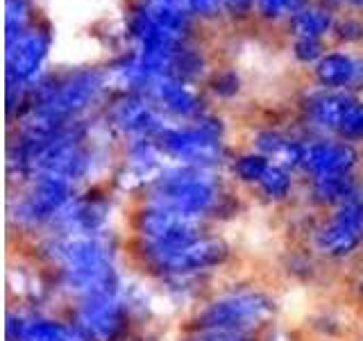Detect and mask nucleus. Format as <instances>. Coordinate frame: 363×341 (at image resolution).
<instances>
[{"label":"nucleus","mask_w":363,"mask_h":341,"mask_svg":"<svg viewBox=\"0 0 363 341\" xmlns=\"http://www.w3.org/2000/svg\"><path fill=\"white\" fill-rule=\"evenodd\" d=\"M236 77L234 75H225V77H220V80H216V91H218V94H234L236 91Z\"/></svg>","instance_id":"28"},{"label":"nucleus","mask_w":363,"mask_h":341,"mask_svg":"<svg viewBox=\"0 0 363 341\" xmlns=\"http://www.w3.org/2000/svg\"><path fill=\"white\" fill-rule=\"evenodd\" d=\"M75 198V187L57 180H30V189L11 205L9 219L21 227H41L55 221L68 200Z\"/></svg>","instance_id":"9"},{"label":"nucleus","mask_w":363,"mask_h":341,"mask_svg":"<svg viewBox=\"0 0 363 341\" xmlns=\"http://www.w3.org/2000/svg\"><path fill=\"white\" fill-rule=\"evenodd\" d=\"M143 264L150 269L155 276L168 282H186L196 280L202 273L220 266L227 259L230 248L220 237L200 234L189 242H179L173 246L159 248H136Z\"/></svg>","instance_id":"3"},{"label":"nucleus","mask_w":363,"mask_h":341,"mask_svg":"<svg viewBox=\"0 0 363 341\" xmlns=\"http://www.w3.org/2000/svg\"><path fill=\"white\" fill-rule=\"evenodd\" d=\"M111 121L125 134H132L136 139H147L150 134H159L164 128L159 123L152 107L141 98H123L111 109Z\"/></svg>","instance_id":"14"},{"label":"nucleus","mask_w":363,"mask_h":341,"mask_svg":"<svg viewBox=\"0 0 363 341\" xmlns=\"http://www.w3.org/2000/svg\"><path fill=\"white\" fill-rule=\"evenodd\" d=\"M109 219V202L102 198H73L55 216V234H100Z\"/></svg>","instance_id":"11"},{"label":"nucleus","mask_w":363,"mask_h":341,"mask_svg":"<svg viewBox=\"0 0 363 341\" xmlns=\"http://www.w3.org/2000/svg\"><path fill=\"white\" fill-rule=\"evenodd\" d=\"M354 164H357V153L347 144L315 141L304 146L302 168L309 170L313 180L327 175H347L352 173V166Z\"/></svg>","instance_id":"12"},{"label":"nucleus","mask_w":363,"mask_h":341,"mask_svg":"<svg viewBox=\"0 0 363 341\" xmlns=\"http://www.w3.org/2000/svg\"><path fill=\"white\" fill-rule=\"evenodd\" d=\"M60 284L75 298L121 291L111 246L100 234H55L43 246Z\"/></svg>","instance_id":"1"},{"label":"nucleus","mask_w":363,"mask_h":341,"mask_svg":"<svg viewBox=\"0 0 363 341\" xmlns=\"http://www.w3.org/2000/svg\"><path fill=\"white\" fill-rule=\"evenodd\" d=\"M257 187L268 200H284L291 193L293 182H291V175L286 173V168L279 164H270V168L266 170V175L261 178Z\"/></svg>","instance_id":"21"},{"label":"nucleus","mask_w":363,"mask_h":341,"mask_svg":"<svg viewBox=\"0 0 363 341\" xmlns=\"http://www.w3.org/2000/svg\"><path fill=\"white\" fill-rule=\"evenodd\" d=\"M184 341H252L250 335L238 332H213V330H193V335Z\"/></svg>","instance_id":"26"},{"label":"nucleus","mask_w":363,"mask_h":341,"mask_svg":"<svg viewBox=\"0 0 363 341\" xmlns=\"http://www.w3.org/2000/svg\"><path fill=\"white\" fill-rule=\"evenodd\" d=\"M202 221L193 216L179 214L175 210L159 207V205L145 202L134 216V234L136 248H159L173 246L179 242H189L193 237H200Z\"/></svg>","instance_id":"6"},{"label":"nucleus","mask_w":363,"mask_h":341,"mask_svg":"<svg viewBox=\"0 0 363 341\" xmlns=\"http://www.w3.org/2000/svg\"><path fill=\"white\" fill-rule=\"evenodd\" d=\"M295 5V0H261V7H264L266 14H279V11L289 9Z\"/></svg>","instance_id":"27"},{"label":"nucleus","mask_w":363,"mask_h":341,"mask_svg":"<svg viewBox=\"0 0 363 341\" xmlns=\"http://www.w3.org/2000/svg\"><path fill=\"white\" fill-rule=\"evenodd\" d=\"M7 341H89L73 321L41 314H9L7 316Z\"/></svg>","instance_id":"10"},{"label":"nucleus","mask_w":363,"mask_h":341,"mask_svg":"<svg viewBox=\"0 0 363 341\" xmlns=\"http://www.w3.org/2000/svg\"><path fill=\"white\" fill-rule=\"evenodd\" d=\"M293 28L300 39L315 41V37H320L329 28V14L323 9H304L293 18Z\"/></svg>","instance_id":"22"},{"label":"nucleus","mask_w":363,"mask_h":341,"mask_svg":"<svg viewBox=\"0 0 363 341\" xmlns=\"http://www.w3.org/2000/svg\"><path fill=\"white\" fill-rule=\"evenodd\" d=\"M268 168H270V159L261 153L243 155L234 162V173L238 175V180L247 182V185H259Z\"/></svg>","instance_id":"23"},{"label":"nucleus","mask_w":363,"mask_h":341,"mask_svg":"<svg viewBox=\"0 0 363 341\" xmlns=\"http://www.w3.org/2000/svg\"><path fill=\"white\" fill-rule=\"evenodd\" d=\"M48 50V37L43 32H23L9 41L7 50V77L9 85H23L39 71Z\"/></svg>","instance_id":"13"},{"label":"nucleus","mask_w":363,"mask_h":341,"mask_svg":"<svg viewBox=\"0 0 363 341\" xmlns=\"http://www.w3.org/2000/svg\"><path fill=\"white\" fill-rule=\"evenodd\" d=\"M361 75V66L345 55H327L318 64V77L325 87H347Z\"/></svg>","instance_id":"19"},{"label":"nucleus","mask_w":363,"mask_h":341,"mask_svg":"<svg viewBox=\"0 0 363 341\" xmlns=\"http://www.w3.org/2000/svg\"><path fill=\"white\" fill-rule=\"evenodd\" d=\"M359 196L357 185L352 175H327V178H315L313 180V198L325 205H340L350 198Z\"/></svg>","instance_id":"20"},{"label":"nucleus","mask_w":363,"mask_h":341,"mask_svg":"<svg viewBox=\"0 0 363 341\" xmlns=\"http://www.w3.org/2000/svg\"><path fill=\"white\" fill-rule=\"evenodd\" d=\"M28 16L26 0H7V41H14L23 34V23Z\"/></svg>","instance_id":"25"},{"label":"nucleus","mask_w":363,"mask_h":341,"mask_svg":"<svg viewBox=\"0 0 363 341\" xmlns=\"http://www.w3.org/2000/svg\"><path fill=\"white\" fill-rule=\"evenodd\" d=\"M223 198L220 185L207 168L202 166H179L162 170L157 180L147 187V200L159 207L175 210L179 214L204 219L218 210Z\"/></svg>","instance_id":"2"},{"label":"nucleus","mask_w":363,"mask_h":341,"mask_svg":"<svg viewBox=\"0 0 363 341\" xmlns=\"http://www.w3.org/2000/svg\"><path fill=\"white\" fill-rule=\"evenodd\" d=\"M336 132L343 139H363V102L352 98L347 109L343 112V117H340Z\"/></svg>","instance_id":"24"},{"label":"nucleus","mask_w":363,"mask_h":341,"mask_svg":"<svg viewBox=\"0 0 363 341\" xmlns=\"http://www.w3.org/2000/svg\"><path fill=\"white\" fill-rule=\"evenodd\" d=\"M298 55L302 57V60H313V57L318 55V50H315V41L300 39V43H298Z\"/></svg>","instance_id":"29"},{"label":"nucleus","mask_w":363,"mask_h":341,"mask_svg":"<svg viewBox=\"0 0 363 341\" xmlns=\"http://www.w3.org/2000/svg\"><path fill=\"white\" fill-rule=\"evenodd\" d=\"M257 146H259L261 155L272 159V164H279L284 168L302 166L304 146L289 139V136H281L275 132H264V134L257 136Z\"/></svg>","instance_id":"16"},{"label":"nucleus","mask_w":363,"mask_h":341,"mask_svg":"<svg viewBox=\"0 0 363 341\" xmlns=\"http://www.w3.org/2000/svg\"><path fill=\"white\" fill-rule=\"evenodd\" d=\"M218 3H220V0H189V5L193 9L202 11V14H211V11L218 7Z\"/></svg>","instance_id":"30"},{"label":"nucleus","mask_w":363,"mask_h":341,"mask_svg":"<svg viewBox=\"0 0 363 341\" xmlns=\"http://www.w3.org/2000/svg\"><path fill=\"white\" fill-rule=\"evenodd\" d=\"M352 3H357V5H361V3H363V0H352Z\"/></svg>","instance_id":"32"},{"label":"nucleus","mask_w":363,"mask_h":341,"mask_svg":"<svg viewBox=\"0 0 363 341\" xmlns=\"http://www.w3.org/2000/svg\"><path fill=\"white\" fill-rule=\"evenodd\" d=\"M352 102L350 96H343V94H315L313 98H309L306 102V112H309V119L320 125V128H327V130H336L338 123H340V117H343V112L347 109V105Z\"/></svg>","instance_id":"17"},{"label":"nucleus","mask_w":363,"mask_h":341,"mask_svg":"<svg viewBox=\"0 0 363 341\" xmlns=\"http://www.w3.org/2000/svg\"><path fill=\"white\" fill-rule=\"evenodd\" d=\"M275 312V303L259 289H234L216 296L193 318V330L250 335Z\"/></svg>","instance_id":"4"},{"label":"nucleus","mask_w":363,"mask_h":341,"mask_svg":"<svg viewBox=\"0 0 363 341\" xmlns=\"http://www.w3.org/2000/svg\"><path fill=\"white\" fill-rule=\"evenodd\" d=\"M157 144L182 166L207 168L220 157V125L202 121L196 128H164L157 134Z\"/></svg>","instance_id":"7"},{"label":"nucleus","mask_w":363,"mask_h":341,"mask_svg":"<svg viewBox=\"0 0 363 341\" xmlns=\"http://www.w3.org/2000/svg\"><path fill=\"white\" fill-rule=\"evenodd\" d=\"M359 296H361V298H363V278L359 280Z\"/></svg>","instance_id":"31"},{"label":"nucleus","mask_w":363,"mask_h":341,"mask_svg":"<svg viewBox=\"0 0 363 341\" xmlns=\"http://www.w3.org/2000/svg\"><path fill=\"white\" fill-rule=\"evenodd\" d=\"M147 91L164 109L177 114V117H193L200 112V100L193 91L182 82L179 77L162 75L147 85Z\"/></svg>","instance_id":"15"},{"label":"nucleus","mask_w":363,"mask_h":341,"mask_svg":"<svg viewBox=\"0 0 363 341\" xmlns=\"http://www.w3.org/2000/svg\"><path fill=\"white\" fill-rule=\"evenodd\" d=\"M159 144L150 139H134L128 155V170L134 180H157L159 178Z\"/></svg>","instance_id":"18"},{"label":"nucleus","mask_w":363,"mask_h":341,"mask_svg":"<svg viewBox=\"0 0 363 341\" xmlns=\"http://www.w3.org/2000/svg\"><path fill=\"white\" fill-rule=\"evenodd\" d=\"M73 323L89 341H123L130 330V305L121 291L79 298Z\"/></svg>","instance_id":"5"},{"label":"nucleus","mask_w":363,"mask_h":341,"mask_svg":"<svg viewBox=\"0 0 363 341\" xmlns=\"http://www.w3.org/2000/svg\"><path fill=\"white\" fill-rule=\"evenodd\" d=\"M363 244V196L340 202L315 230V248L325 257H350Z\"/></svg>","instance_id":"8"}]
</instances>
